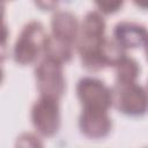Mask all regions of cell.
<instances>
[{
	"instance_id": "obj_1",
	"label": "cell",
	"mask_w": 148,
	"mask_h": 148,
	"mask_svg": "<svg viewBox=\"0 0 148 148\" xmlns=\"http://www.w3.org/2000/svg\"><path fill=\"white\" fill-rule=\"evenodd\" d=\"M49 35L39 21H30L23 25L14 44L12 57L20 66L37 62L45 51Z\"/></svg>"
},
{
	"instance_id": "obj_2",
	"label": "cell",
	"mask_w": 148,
	"mask_h": 148,
	"mask_svg": "<svg viewBox=\"0 0 148 148\" xmlns=\"http://www.w3.org/2000/svg\"><path fill=\"white\" fill-rule=\"evenodd\" d=\"M36 87L39 96L59 99L66 90L64 65L52 58L43 56L35 66Z\"/></svg>"
},
{
	"instance_id": "obj_3",
	"label": "cell",
	"mask_w": 148,
	"mask_h": 148,
	"mask_svg": "<svg viewBox=\"0 0 148 148\" xmlns=\"http://www.w3.org/2000/svg\"><path fill=\"white\" fill-rule=\"evenodd\" d=\"M30 119L38 135L44 138L56 135L61 124L59 99L39 96L31 106Z\"/></svg>"
},
{
	"instance_id": "obj_4",
	"label": "cell",
	"mask_w": 148,
	"mask_h": 148,
	"mask_svg": "<svg viewBox=\"0 0 148 148\" xmlns=\"http://www.w3.org/2000/svg\"><path fill=\"white\" fill-rule=\"evenodd\" d=\"M113 106L123 114L141 117L148 112V90L138 82L118 84L112 88Z\"/></svg>"
},
{
	"instance_id": "obj_5",
	"label": "cell",
	"mask_w": 148,
	"mask_h": 148,
	"mask_svg": "<svg viewBox=\"0 0 148 148\" xmlns=\"http://www.w3.org/2000/svg\"><path fill=\"white\" fill-rule=\"evenodd\" d=\"M76 96L82 109L109 111L113 106L112 88L97 77H81L76 83Z\"/></svg>"
},
{
	"instance_id": "obj_6",
	"label": "cell",
	"mask_w": 148,
	"mask_h": 148,
	"mask_svg": "<svg viewBox=\"0 0 148 148\" xmlns=\"http://www.w3.org/2000/svg\"><path fill=\"white\" fill-rule=\"evenodd\" d=\"M105 20L98 10L88 12L80 23L79 37L75 44L77 53L97 49L106 38Z\"/></svg>"
},
{
	"instance_id": "obj_7",
	"label": "cell",
	"mask_w": 148,
	"mask_h": 148,
	"mask_svg": "<svg viewBox=\"0 0 148 148\" xmlns=\"http://www.w3.org/2000/svg\"><path fill=\"white\" fill-rule=\"evenodd\" d=\"M79 130L89 139H103L112 130V119L108 111L82 109L79 116Z\"/></svg>"
},
{
	"instance_id": "obj_8",
	"label": "cell",
	"mask_w": 148,
	"mask_h": 148,
	"mask_svg": "<svg viewBox=\"0 0 148 148\" xmlns=\"http://www.w3.org/2000/svg\"><path fill=\"white\" fill-rule=\"evenodd\" d=\"M80 31L76 16L68 10H57L51 17V36L75 46Z\"/></svg>"
},
{
	"instance_id": "obj_9",
	"label": "cell",
	"mask_w": 148,
	"mask_h": 148,
	"mask_svg": "<svg viewBox=\"0 0 148 148\" xmlns=\"http://www.w3.org/2000/svg\"><path fill=\"white\" fill-rule=\"evenodd\" d=\"M147 37L148 30L146 27L136 22L121 21L113 28V39L124 50L143 46Z\"/></svg>"
},
{
	"instance_id": "obj_10",
	"label": "cell",
	"mask_w": 148,
	"mask_h": 148,
	"mask_svg": "<svg viewBox=\"0 0 148 148\" xmlns=\"http://www.w3.org/2000/svg\"><path fill=\"white\" fill-rule=\"evenodd\" d=\"M113 68L116 72V83L118 84L134 83L140 75V66L138 61L128 56H125Z\"/></svg>"
},
{
	"instance_id": "obj_11",
	"label": "cell",
	"mask_w": 148,
	"mask_h": 148,
	"mask_svg": "<svg viewBox=\"0 0 148 148\" xmlns=\"http://www.w3.org/2000/svg\"><path fill=\"white\" fill-rule=\"evenodd\" d=\"M73 49L74 45L68 44L66 42L59 40L54 37H52L51 35H49L47 38V43L45 46V51H44V56L52 58L59 62H61L62 65L66 62H69L73 58Z\"/></svg>"
},
{
	"instance_id": "obj_12",
	"label": "cell",
	"mask_w": 148,
	"mask_h": 148,
	"mask_svg": "<svg viewBox=\"0 0 148 148\" xmlns=\"http://www.w3.org/2000/svg\"><path fill=\"white\" fill-rule=\"evenodd\" d=\"M15 148H44V143L40 139V135L24 132L21 133L15 140Z\"/></svg>"
},
{
	"instance_id": "obj_13",
	"label": "cell",
	"mask_w": 148,
	"mask_h": 148,
	"mask_svg": "<svg viewBox=\"0 0 148 148\" xmlns=\"http://www.w3.org/2000/svg\"><path fill=\"white\" fill-rule=\"evenodd\" d=\"M96 7L98 8V12L101 14H113L117 13L124 5L123 1H102V2H96Z\"/></svg>"
},
{
	"instance_id": "obj_14",
	"label": "cell",
	"mask_w": 148,
	"mask_h": 148,
	"mask_svg": "<svg viewBox=\"0 0 148 148\" xmlns=\"http://www.w3.org/2000/svg\"><path fill=\"white\" fill-rule=\"evenodd\" d=\"M36 5L37 6H39V7H42V8H44V7H46V8H49V10H53V7L56 6L57 7V2H36Z\"/></svg>"
},
{
	"instance_id": "obj_15",
	"label": "cell",
	"mask_w": 148,
	"mask_h": 148,
	"mask_svg": "<svg viewBox=\"0 0 148 148\" xmlns=\"http://www.w3.org/2000/svg\"><path fill=\"white\" fill-rule=\"evenodd\" d=\"M143 52H145V57H146V60L148 61V37L143 44Z\"/></svg>"
},
{
	"instance_id": "obj_16",
	"label": "cell",
	"mask_w": 148,
	"mask_h": 148,
	"mask_svg": "<svg viewBox=\"0 0 148 148\" xmlns=\"http://www.w3.org/2000/svg\"><path fill=\"white\" fill-rule=\"evenodd\" d=\"M147 90H148V81H147Z\"/></svg>"
},
{
	"instance_id": "obj_17",
	"label": "cell",
	"mask_w": 148,
	"mask_h": 148,
	"mask_svg": "<svg viewBox=\"0 0 148 148\" xmlns=\"http://www.w3.org/2000/svg\"><path fill=\"white\" fill-rule=\"evenodd\" d=\"M145 148H148V147H145Z\"/></svg>"
}]
</instances>
